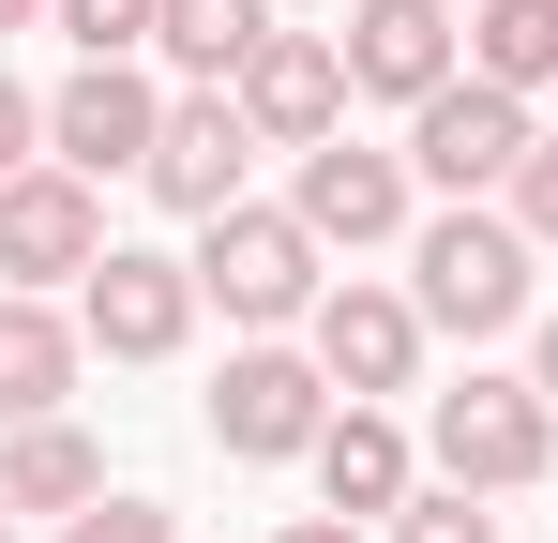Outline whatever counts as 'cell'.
Here are the masks:
<instances>
[{
  "mask_svg": "<svg viewBox=\"0 0 558 543\" xmlns=\"http://www.w3.org/2000/svg\"><path fill=\"white\" fill-rule=\"evenodd\" d=\"M408 152H423V181H453V196H483V181H513L529 167V152H544V136H529V106H513V90H423V136H408Z\"/></svg>",
  "mask_w": 558,
  "mask_h": 543,
  "instance_id": "8992f818",
  "label": "cell"
},
{
  "mask_svg": "<svg viewBox=\"0 0 558 543\" xmlns=\"http://www.w3.org/2000/svg\"><path fill=\"white\" fill-rule=\"evenodd\" d=\"M423 317H453V333H513V317H529V227H498V212L423 227Z\"/></svg>",
  "mask_w": 558,
  "mask_h": 543,
  "instance_id": "7a4b0ae2",
  "label": "cell"
},
{
  "mask_svg": "<svg viewBox=\"0 0 558 543\" xmlns=\"http://www.w3.org/2000/svg\"><path fill=\"white\" fill-rule=\"evenodd\" d=\"M392 543H498V529L468 514V483H453V498H408V529H392Z\"/></svg>",
  "mask_w": 558,
  "mask_h": 543,
  "instance_id": "44dd1931",
  "label": "cell"
},
{
  "mask_svg": "<svg viewBox=\"0 0 558 543\" xmlns=\"http://www.w3.org/2000/svg\"><path fill=\"white\" fill-rule=\"evenodd\" d=\"M92 257H106V212H92L76 167H15V181H0V272H15V287L92 272Z\"/></svg>",
  "mask_w": 558,
  "mask_h": 543,
  "instance_id": "5b68a950",
  "label": "cell"
},
{
  "mask_svg": "<svg viewBox=\"0 0 558 543\" xmlns=\"http://www.w3.org/2000/svg\"><path fill=\"white\" fill-rule=\"evenodd\" d=\"M287 543H363V529H348V514H302V529H287Z\"/></svg>",
  "mask_w": 558,
  "mask_h": 543,
  "instance_id": "cb8c5ba5",
  "label": "cell"
},
{
  "mask_svg": "<svg viewBox=\"0 0 558 543\" xmlns=\"http://www.w3.org/2000/svg\"><path fill=\"white\" fill-rule=\"evenodd\" d=\"M151 136H167V106H151V76H136V61H76V90L46 106V152H61L76 181L151 167Z\"/></svg>",
  "mask_w": 558,
  "mask_h": 543,
  "instance_id": "277c9868",
  "label": "cell"
},
{
  "mask_svg": "<svg viewBox=\"0 0 558 543\" xmlns=\"http://www.w3.org/2000/svg\"><path fill=\"white\" fill-rule=\"evenodd\" d=\"M182 317H196V272L121 257V242L92 257V348H106V362H167V348H182Z\"/></svg>",
  "mask_w": 558,
  "mask_h": 543,
  "instance_id": "ba28073f",
  "label": "cell"
},
{
  "mask_svg": "<svg viewBox=\"0 0 558 543\" xmlns=\"http://www.w3.org/2000/svg\"><path fill=\"white\" fill-rule=\"evenodd\" d=\"M151 15H167V0H61L76 61H121V46H151Z\"/></svg>",
  "mask_w": 558,
  "mask_h": 543,
  "instance_id": "d6986e66",
  "label": "cell"
},
{
  "mask_svg": "<svg viewBox=\"0 0 558 543\" xmlns=\"http://www.w3.org/2000/svg\"><path fill=\"white\" fill-rule=\"evenodd\" d=\"M302 227H317V242H392V227H408V167H392V152H348V136L302 152Z\"/></svg>",
  "mask_w": 558,
  "mask_h": 543,
  "instance_id": "8fae6325",
  "label": "cell"
},
{
  "mask_svg": "<svg viewBox=\"0 0 558 543\" xmlns=\"http://www.w3.org/2000/svg\"><path fill=\"white\" fill-rule=\"evenodd\" d=\"M438 15H453V0H438Z\"/></svg>",
  "mask_w": 558,
  "mask_h": 543,
  "instance_id": "83f0119b",
  "label": "cell"
},
{
  "mask_svg": "<svg viewBox=\"0 0 558 543\" xmlns=\"http://www.w3.org/2000/svg\"><path fill=\"white\" fill-rule=\"evenodd\" d=\"M151 46H167L182 76H242V61L272 46V0H167V15H151Z\"/></svg>",
  "mask_w": 558,
  "mask_h": 543,
  "instance_id": "2e32d148",
  "label": "cell"
},
{
  "mask_svg": "<svg viewBox=\"0 0 558 543\" xmlns=\"http://www.w3.org/2000/svg\"><path fill=\"white\" fill-rule=\"evenodd\" d=\"M317 483H332V514H408V438L348 408V423H317Z\"/></svg>",
  "mask_w": 558,
  "mask_h": 543,
  "instance_id": "9a60e30c",
  "label": "cell"
},
{
  "mask_svg": "<svg viewBox=\"0 0 558 543\" xmlns=\"http://www.w3.org/2000/svg\"><path fill=\"white\" fill-rule=\"evenodd\" d=\"M76 543H182V529H167L151 498H106V514H76Z\"/></svg>",
  "mask_w": 558,
  "mask_h": 543,
  "instance_id": "7402d4cb",
  "label": "cell"
},
{
  "mask_svg": "<svg viewBox=\"0 0 558 543\" xmlns=\"http://www.w3.org/2000/svg\"><path fill=\"white\" fill-rule=\"evenodd\" d=\"M196 287L227 302V317H302L317 302V227L302 212H211V257H196Z\"/></svg>",
  "mask_w": 558,
  "mask_h": 543,
  "instance_id": "6da1fadb",
  "label": "cell"
},
{
  "mask_svg": "<svg viewBox=\"0 0 558 543\" xmlns=\"http://www.w3.org/2000/svg\"><path fill=\"white\" fill-rule=\"evenodd\" d=\"M31 136H46V106H31V90H15V76H0V181H15V167H31Z\"/></svg>",
  "mask_w": 558,
  "mask_h": 543,
  "instance_id": "603a6c76",
  "label": "cell"
},
{
  "mask_svg": "<svg viewBox=\"0 0 558 543\" xmlns=\"http://www.w3.org/2000/svg\"><path fill=\"white\" fill-rule=\"evenodd\" d=\"M348 76L363 90H453V15L438 0H363V31H348Z\"/></svg>",
  "mask_w": 558,
  "mask_h": 543,
  "instance_id": "4fadbf2b",
  "label": "cell"
},
{
  "mask_svg": "<svg viewBox=\"0 0 558 543\" xmlns=\"http://www.w3.org/2000/svg\"><path fill=\"white\" fill-rule=\"evenodd\" d=\"M0 543H15V498H0Z\"/></svg>",
  "mask_w": 558,
  "mask_h": 543,
  "instance_id": "4316f807",
  "label": "cell"
},
{
  "mask_svg": "<svg viewBox=\"0 0 558 543\" xmlns=\"http://www.w3.org/2000/svg\"><path fill=\"white\" fill-rule=\"evenodd\" d=\"M408 348H423V317H408L392 287H332V302H317V377H348V393H408Z\"/></svg>",
  "mask_w": 558,
  "mask_h": 543,
  "instance_id": "7c38bea8",
  "label": "cell"
},
{
  "mask_svg": "<svg viewBox=\"0 0 558 543\" xmlns=\"http://www.w3.org/2000/svg\"><path fill=\"white\" fill-rule=\"evenodd\" d=\"M332 106H348V46H317V31H272L257 61H242V121L257 136H332Z\"/></svg>",
  "mask_w": 558,
  "mask_h": 543,
  "instance_id": "9c48e42d",
  "label": "cell"
},
{
  "mask_svg": "<svg viewBox=\"0 0 558 543\" xmlns=\"http://www.w3.org/2000/svg\"><path fill=\"white\" fill-rule=\"evenodd\" d=\"M544 393H558V317H544Z\"/></svg>",
  "mask_w": 558,
  "mask_h": 543,
  "instance_id": "d4e9b609",
  "label": "cell"
},
{
  "mask_svg": "<svg viewBox=\"0 0 558 543\" xmlns=\"http://www.w3.org/2000/svg\"><path fill=\"white\" fill-rule=\"evenodd\" d=\"M15 15H46V0H0V31H15Z\"/></svg>",
  "mask_w": 558,
  "mask_h": 543,
  "instance_id": "484cf974",
  "label": "cell"
},
{
  "mask_svg": "<svg viewBox=\"0 0 558 543\" xmlns=\"http://www.w3.org/2000/svg\"><path fill=\"white\" fill-rule=\"evenodd\" d=\"M76 393V333L31 302V287H0V423H46Z\"/></svg>",
  "mask_w": 558,
  "mask_h": 543,
  "instance_id": "5bb4252c",
  "label": "cell"
},
{
  "mask_svg": "<svg viewBox=\"0 0 558 543\" xmlns=\"http://www.w3.org/2000/svg\"><path fill=\"white\" fill-rule=\"evenodd\" d=\"M0 498H15V514H61V498H106V452L76 438V423H15V452H0Z\"/></svg>",
  "mask_w": 558,
  "mask_h": 543,
  "instance_id": "e0dca14e",
  "label": "cell"
},
{
  "mask_svg": "<svg viewBox=\"0 0 558 543\" xmlns=\"http://www.w3.org/2000/svg\"><path fill=\"white\" fill-rule=\"evenodd\" d=\"M513 227H529V242H544V257H558V136H544V152H529V167H513Z\"/></svg>",
  "mask_w": 558,
  "mask_h": 543,
  "instance_id": "ffe728a7",
  "label": "cell"
},
{
  "mask_svg": "<svg viewBox=\"0 0 558 543\" xmlns=\"http://www.w3.org/2000/svg\"><path fill=\"white\" fill-rule=\"evenodd\" d=\"M438 468L453 483H544V377H468V393H438Z\"/></svg>",
  "mask_w": 558,
  "mask_h": 543,
  "instance_id": "3957f363",
  "label": "cell"
},
{
  "mask_svg": "<svg viewBox=\"0 0 558 543\" xmlns=\"http://www.w3.org/2000/svg\"><path fill=\"white\" fill-rule=\"evenodd\" d=\"M242 136H257L242 106H167V136H151V196L196 212V227H211V212H242Z\"/></svg>",
  "mask_w": 558,
  "mask_h": 543,
  "instance_id": "30bf717a",
  "label": "cell"
},
{
  "mask_svg": "<svg viewBox=\"0 0 558 543\" xmlns=\"http://www.w3.org/2000/svg\"><path fill=\"white\" fill-rule=\"evenodd\" d=\"M544 15H558V0H544Z\"/></svg>",
  "mask_w": 558,
  "mask_h": 543,
  "instance_id": "f1b7e54d",
  "label": "cell"
},
{
  "mask_svg": "<svg viewBox=\"0 0 558 543\" xmlns=\"http://www.w3.org/2000/svg\"><path fill=\"white\" fill-rule=\"evenodd\" d=\"M211 438L227 452H317V362L242 348L227 377H211Z\"/></svg>",
  "mask_w": 558,
  "mask_h": 543,
  "instance_id": "52a82bcc",
  "label": "cell"
},
{
  "mask_svg": "<svg viewBox=\"0 0 558 543\" xmlns=\"http://www.w3.org/2000/svg\"><path fill=\"white\" fill-rule=\"evenodd\" d=\"M468 61H483V90H544L558 76V15L544 0H468Z\"/></svg>",
  "mask_w": 558,
  "mask_h": 543,
  "instance_id": "ac0fdd59",
  "label": "cell"
}]
</instances>
